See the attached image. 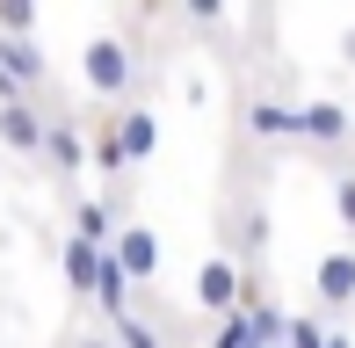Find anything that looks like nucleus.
<instances>
[{
    "instance_id": "nucleus-12",
    "label": "nucleus",
    "mask_w": 355,
    "mask_h": 348,
    "mask_svg": "<svg viewBox=\"0 0 355 348\" xmlns=\"http://www.w3.org/2000/svg\"><path fill=\"white\" fill-rule=\"evenodd\" d=\"M116 131H123V153H131V167H145V160L159 153V116H153L145 102H123V109H116Z\"/></svg>"
},
{
    "instance_id": "nucleus-13",
    "label": "nucleus",
    "mask_w": 355,
    "mask_h": 348,
    "mask_svg": "<svg viewBox=\"0 0 355 348\" xmlns=\"http://www.w3.org/2000/svg\"><path fill=\"white\" fill-rule=\"evenodd\" d=\"M102 254L109 247H87V240H73V232H66V247H58V268H66L73 297H87V305H94V283H102Z\"/></svg>"
},
{
    "instance_id": "nucleus-1",
    "label": "nucleus",
    "mask_w": 355,
    "mask_h": 348,
    "mask_svg": "<svg viewBox=\"0 0 355 348\" xmlns=\"http://www.w3.org/2000/svg\"><path fill=\"white\" fill-rule=\"evenodd\" d=\"M80 80H87V94L102 109H123L131 87H138V51L102 29V37H87V51H80Z\"/></svg>"
},
{
    "instance_id": "nucleus-20",
    "label": "nucleus",
    "mask_w": 355,
    "mask_h": 348,
    "mask_svg": "<svg viewBox=\"0 0 355 348\" xmlns=\"http://www.w3.org/2000/svg\"><path fill=\"white\" fill-rule=\"evenodd\" d=\"M15 102H37V94H29L22 80H15V73L8 66H0V109H15Z\"/></svg>"
},
{
    "instance_id": "nucleus-14",
    "label": "nucleus",
    "mask_w": 355,
    "mask_h": 348,
    "mask_svg": "<svg viewBox=\"0 0 355 348\" xmlns=\"http://www.w3.org/2000/svg\"><path fill=\"white\" fill-rule=\"evenodd\" d=\"M203 348H261V341H254L247 312H225V320H211V341H203Z\"/></svg>"
},
{
    "instance_id": "nucleus-23",
    "label": "nucleus",
    "mask_w": 355,
    "mask_h": 348,
    "mask_svg": "<svg viewBox=\"0 0 355 348\" xmlns=\"http://www.w3.org/2000/svg\"><path fill=\"white\" fill-rule=\"evenodd\" d=\"M341 58H348V66H355V29H348V37H341Z\"/></svg>"
},
{
    "instance_id": "nucleus-7",
    "label": "nucleus",
    "mask_w": 355,
    "mask_h": 348,
    "mask_svg": "<svg viewBox=\"0 0 355 348\" xmlns=\"http://www.w3.org/2000/svg\"><path fill=\"white\" fill-rule=\"evenodd\" d=\"M304 146H319V153L355 146V109L334 102V94H312V102H304Z\"/></svg>"
},
{
    "instance_id": "nucleus-2",
    "label": "nucleus",
    "mask_w": 355,
    "mask_h": 348,
    "mask_svg": "<svg viewBox=\"0 0 355 348\" xmlns=\"http://www.w3.org/2000/svg\"><path fill=\"white\" fill-rule=\"evenodd\" d=\"M196 312L203 320H225V312H239V297H247V261L239 254H225V247H211L203 254V268H196Z\"/></svg>"
},
{
    "instance_id": "nucleus-18",
    "label": "nucleus",
    "mask_w": 355,
    "mask_h": 348,
    "mask_svg": "<svg viewBox=\"0 0 355 348\" xmlns=\"http://www.w3.org/2000/svg\"><path fill=\"white\" fill-rule=\"evenodd\" d=\"M109 334H116L123 348H167V341H159V327H153V320H145V312H123V320H116V327H109Z\"/></svg>"
},
{
    "instance_id": "nucleus-6",
    "label": "nucleus",
    "mask_w": 355,
    "mask_h": 348,
    "mask_svg": "<svg viewBox=\"0 0 355 348\" xmlns=\"http://www.w3.org/2000/svg\"><path fill=\"white\" fill-rule=\"evenodd\" d=\"M312 297H319V312H348L355 305V247H327L312 261Z\"/></svg>"
},
{
    "instance_id": "nucleus-9",
    "label": "nucleus",
    "mask_w": 355,
    "mask_h": 348,
    "mask_svg": "<svg viewBox=\"0 0 355 348\" xmlns=\"http://www.w3.org/2000/svg\"><path fill=\"white\" fill-rule=\"evenodd\" d=\"M123 225H131V218H123L109 196H73V240H87V247H116Z\"/></svg>"
},
{
    "instance_id": "nucleus-21",
    "label": "nucleus",
    "mask_w": 355,
    "mask_h": 348,
    "mask_svg": "<svg viewBox=\"0 0 355 348\" xmlns=\"http://www.w3.org/2000/svg\"><path fill=\"white\" fill-rule=\"evenodd\" d=\"M73 348H123V341H116V334H109V327H102V334H80Z\"/></svg>"
},
{
    "instance_id": "nucleus-11",
    "label": "nucleus",
    "mask_w": 355,
    "mask_h": 348,
    "mask_svg": "<svg viewBox=\"0 0 355 348\" xmlns=\"http://www.w3.org/2000/svg\"><path fill=\"white\" fill-rule=\"evenodd\" d=\"M0 66H8L29 94H44V80H51V58H44L37 37H0Z\"/></svg>"
},
{
    "instance_id": "nucleus-4",
    "label": "nucleus",
    "mask_w": 355,
    "mask_h": 348,
    "mask_svg": "<svg viewBox=\"0 0 355 348\" xmlns=\"http://www.w3.org/2000/svg\"><path fill=\"white\" fill-rule=\"evenodd\" d=\"M0 146H8L15 160H44V146H51V109H44V102L0 109Z\"/></svg>"
},
{
    "instance_id": "nucleus-22",
    "label": "nucleus",
    "mask_w": 355,
    "mask_h": 348,
    "mask_svg": "<svg viewBox=\"0 0 355 348\" xmlns=\"http://www.w3.org/2000/svg\"><path fill=\"white\" fill-rule=\"evenodd\" d=\"M327 348H355V334H348V327H334V334H327Z\"/></svg>"
},
{
    "instance_id": "nucleus-3",
    "label": "nucleus",
    "mask_w": 355,
    "mask_h": 348,
    "mask_svg": "<svg viewBox=\"0 0 355 348\" xmlns=\"http://www.w3.org/2000/svg\"><path fill=\"white\" fill-rule=\"evenodd\" d=\"M239 131H247L254 146H304V102H290V94H254L247 116H239Z\"/></svg>"
},
{
    "instance_id": "nucleus-10",
    "label": "nucleus",
    "mask_w": 355,
    "mask_h": 348,
    "mask_svg": "<svg viewBox=\"0 0 355 348\" xmlns=\"http://www.w3.org/2000/svg\"><path fill=\"white\" fill-rule=\"evenodd\" d=\"M94 138V174H102L109 189H123V174H131V153H123V131H116V109H102V116L87 123Z\"/></svg>"
},
{
    "instance_id": "nucleus-5",
    "label": "nucleus",
    "mask_w": 355,
    "mask_h": 348,
    "mask_svg": "<svg viewBox=\"0 0 355 348\" xmlns=\"http://www.w3.org/2000/svg\"><path fill=\"white\" fill-rule=\"evenodd\" d=\"M44 160L58 167V182H73V174H94V138H87V123L66 116V109H51V146H44Z\"/></svg>"
},
{
    "instance_id": "nucleus-16",
    "label": "nucleus",
    "mask_w": 355,
    "mask_h": 348,
    "mask_svg": "<svg viewBox=\"0 0 355 348\" xmlns=\"http://www.w3.org/2000/svg\"><path fill=\"white\" fill-rule=\"evenodd\" d=\"M182 15H189V29H203V37H218V29L232 22V0H182Z\"/></svg>"
},
{
    "instance_id": "nucleus-19",
    "label": "nucleus",
    "mask_w": 355,
    "mask_h": 348,
    "mask_svg": "<svg viewBox=\"0 0 355 348\" xmlns=\"http://www.w3.org/2000/svg\"><path fill=\"white\" fill-rule=\"evenodd\" d=\"M0 37H37V0H0Z\"/></svg>"
},
{
    "instance_id": "nucleus-17",
    "label": "nucleus",
    "mask_w": 355,
    "mask_h": 348,
    "mask_svg": "<svg viewBox=\"0 0 355 348\" xmlns=\"http://www.w3.org/2000/svg\"><path fill=\"white\" fill-rule=\"evenodd\" d=\"M327 334H334L327 312H290V341L283 348H327Z\"/></svg>"
},
{
    "instance_id": "nucleus-8",
    "label": "nucleus",
    "mask_w": 355,
    "mask_h": 348,
    "mask_svg": "<svg viewBox=\"0 0 355 348\" xmlns=\"http://www.w3.org/2000/svg\"><path fill=\"white\" fill-rule=\"evenodd\" d=\"M109 254L131 268V283H138V290H145V283H159V268H167V247H159V232H153V225H138V218L116 232V247H109Z\"/></svg>"
},
{
    "instance_id": "nucleus-15",
    "label": "nucleus",
    "mask_w": 355,
    "mask_h": 348,
    "mask_svg": "<svg viewBox=\"0 0 355 348\" xmlns=\"http://www.w3.org/2000/svg\"><path fill=\"white\" fill-rule=\"evenodd\" d=\"M327 196H334V218H341V232L355 240V167H334V182H327Z\"/></svg>"
}]
</instances>
